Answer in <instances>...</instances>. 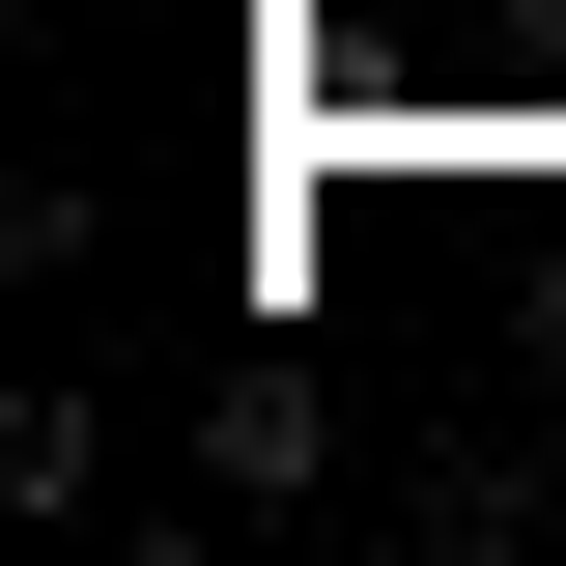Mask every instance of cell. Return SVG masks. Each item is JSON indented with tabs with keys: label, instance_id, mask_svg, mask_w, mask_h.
<instances>
[{
	"label": "cell",
	"instance_id": "6da1fadb",
	"mask_svg": "<svg viewBox=\"0 0 566 566\" xmlns=\"http://www.w3.org/2000/svg\"><path fill=\"white\" fill-rule=\"evenodd\" d=\"M312 453H340V424H312V368H227V397H199V482H227V510H283Z\"/></svg>",
	"mask_w": 566,
	"mask_h": 566
}]
</instances>
